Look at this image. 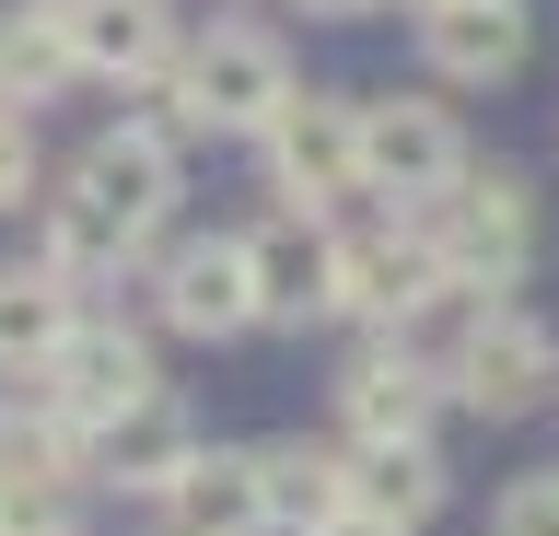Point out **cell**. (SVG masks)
I'll use <instances>...</instances> for the list:
<instances>
[{
  "label": "cell",
  "mask_w": 559,
  "mask_h": 536,
  "mask_svg": "<svg viewBox=\"0 0 559 536\" xmlns=\"http://www.w3.org/2000/svg\"><path fill=\"white\" fill-rule=\"evenodd\" d=\"M164 211H175V141L164 129H105V141L70 164V187L47 199V269H59V281H94V269L152 246Z\"/></svg>",
  "instance_id": "obj_1"
},
{
  "label": "cell",
  "mask_w": 559,
  "mask_h": 536,
  "mask_svg": "<svg viewBox=\"0 0 559 536\" xmlns=\"http://www.w3.org/2000/svg\"><path fill=\"white\" fill-rule=\"evenodd\" d=\"M419 246L443 269V291H513L536 257V199L524 176H454L419 199Z\"/></svg>",
  "instance_id": "obj_2"
},
{
  "label": "cell",
  "mask_w": 559,
  "mask_h": 536,
  "mask_svg": "<svg viewBox=\"0 0 559 536\" xmlns=\"http://www.w3.org/2000/svg\"><path fill=\"white\" fill-rule=\"evenodd\" d=\"M140 396H164V385H152V350H140L129 326H82V315H70V338L24 373V420L94 443L105 420H129Z\"/></svg>",
  "instance_id": "obj_3"
},
{
  "label": "cell",
  "mask_w": 559,
  "mask_h": 536,
  "mask_svg": "<svg viewBox=\"0 0 559 536\" xmlns=\"http://www.w3.org/2000/svg\"><path fill=\"white\" fill-rule=\"evenodd\" d=\"M175 129H269L280 94H292V59L257 24H210L199 47H175Z\"/></svg>",
  "instance_id": "obj_4"
},
{
  "label": "cell",
  "mask_w": 559,
  "mask_h": 536,
  "mask_svg": "<svg viewBox=\"0 0 559 536\" xmlns=\"http://www.w3.org/2000/svg\"><path fill=\"white\" fill-rule=\"evenodd\" d=\"M257 141H269V187L304 222L338 211V199H361V106H349V94H280V117Z\"/></svg>",
  "instance_id": "obj_5"
},
{
  "label": "cell",
  "mask_w": 559,
  "mask_h": 536,
  "mask_svg": "<svg viewBox=\"0 0 559 536\" xmlns=\"http://www.w3.org/2000/svg\"><path fill=\"white\" fill-rule=\"evenodd\" d=\"M431 291H443V269H431V246H419V222H349V234H326V315L408 326Z\"/></svg>",
  "instance_id": "obj_6"
},
{
  "label": "cell",
  "mask_w": 559,
  "mask_h": 536,
  "mask_svg": "<svg viewBox=\"0 0 559 536\" xmlns=\"http://www.w3.org/2000/svg\"><path fill=\"white\" fill-rule=\"evenodd\" d=\"M559 385V338L536 315H466L443 350V396H466L478 420H513V408H536V396Z\"/></svg>",
  "instance_id": "obj_7"
},
{
  "label": "cell",
  "mask_w": 559,
  "mask_h": 536,
  "mask_svg": "<svg viewBox=\"0 0 559 536\" xmlns=\"http://www.w3.org/2000/svg\"><path fill=\"white\" fill-rule=\"evenodd\" d=\"M0 536H82V443L47 420H0Z\"/></svg>",
  "instance_id": "obj_8"
},
{
  "label": "cell",
  "mask_w": 559,
  "mask_h": 536,
  "mask_svg": "<svg viewBox=\"0 0 559 536\" xmlns=\"http://www.w3.org/2000/svg\"><path fill=\"white\" fill-rule=\"evenodd\" d=\"M466 176V141H454L443 106L419 94H373L361 106V187H396V199H431V187Z\"/></svg>",
  "instance_id": "obj_9"
},
{
  "label": "cell",
  "mask_w": 559,
  "mask_h": 536,
  "mask_svg": "<svg viewBox=\"0 0 559 536\" xmlns=\"http://www.w3.org/2000/svg\"><path fill=\"white\" fill-rule=\"evenodd\" d=\"M152 303H164L175 338H245L257 326V281H245V234H199L152 269Z\"/></svg>",
  "instance_id": "obj_10"
},
{
  "label": "cell",
  "mask_w": 559,
  "mask_h": 536,
  "mask_svg": "<svg viewBox=\"0 0 559 536\" xmlns=\"http://www.w3.org/2000/svg\"><path fill=\"white\" fill-rule=\"evenodd\" d=\"M47 24H59L70 71H105V82H152L175 59V12L164 0H47Z\"/></svg>",
  "instance_id": "obj_11"
},
{
  "label": "cell",
  "mask_w": 559,
  "mask_h": 536,
  "mask_svg": "<svg viewBox=\"0 0 559 536\" xmlns=\"http://www.w3.org/2000/svg\"><path fill=\"white\" fill-rule=\"evenodd\" d=\"M164 536H269V478H257V455H187L164 478Z\"/></svg>",
  "instance_id": "obj_12"
},
{
  "label": "cell",
  "mask_w": 559,
  "mask_h": 536,
  "mask_svg": "<svg viewBox=\"0 0 559 536\" xmlns=\"http://www.w3.org/2000/svg\"><path fill=\"white\" fill-rule=\"evenodd\" d=\"M419 47L443 82H513L524 71V0H419Z\"/></svg>",
  "instance_id": "obj_13"
},
{
  "label": "cell",
  "mask_w": 559,
  "mask_h": 536,
  "mask_svg": "<svg viewBox=\"0 0 559 536\" xmlns=\"http://www.w3.org/2000/svg\"><path fill=\"white\" fill-rule=\"evenodd\" d=\"M431 396H443L431 361L361 350V361H349V385H338V420H349V443H431Z\"/></svg>",
  "instance_id": "obj_14"
},
{
  "label": "cell",
  "mask_w": 559,
  "mask_h": 536,
  "mask_svg": "<svg viewBox=\"0 0 559 536\" xmlns=\"http://www.w3.org/2000/svg\"><path fill=\"white\" fill-rule=\"evenodd\" d=\"M245 281H257V315H280V326L326 315V234L304 211H280L269 234H245Z\"/></svg>",
  "instance_id": "obj_15"
},
{
  "label": "cell",
  "mask_w": 559,
  "mask_h": 536,
  "mask_svg": "<svg viewBox=\"0 0 559 536\" xmlns=\"http://www.w3.org/2000/svg\"><path fill=\"white\" fill-rule=\"evenodd\" d=\"M349 466V501H361V513H384V525H431V513H443V455H431V443H361V455H338Z\"/></svg>",
  "instance_id": "obj_16"
},
{
  "label": "cell",
  "mask_w": 559,
  "mask_h": 536,
  "mask_svg": "<svg viewBox=\"0 0 559 536\" xmlns=\"http://www.w3.org/2000/svg\"><path fill=\"white\" fill-rule=\"evenodd\" d=\"M187 455H199V443H187V420H175L164 396H140L129 420H105L94 443H82V466H105L117 490H164V478H175Z\"/></svg>",
  "instance_id": "obj_17"
},
{
  "label": "cell",
  "mask_w": 559,
  "mask_h": 536,
  "mask_svg": "<svg viewBox=\"0 0 559 536\" xmlns=\"http://www.w3.org/2000/svg\"><path fill=\"white\" fill-rule=\"evenodd\" d=\"M70 315H82V303H70V281L47 257H35V269H0V373H35V361L70 338Z\"/></svg>",
  "instance_id": "obj_18"
},
{
  "label": "cell",
  "mask_w": 559,
  "mask_h": 536,
  "mask_svg": "<svg viewBox=\"0 0 559 536\" xmlns=\"http://www.w3.org/2000/svg\"><path fill=\"white\" fill-rule=\"evenodd\" d=\"M257 478H269V525H292V536H314V525H338V513H349V466L314 455V443H269Z\"/></svg>",
  "instance_id": "obj_19"
},
{
  "label": "cell",
  "mask_w": 559,
  "mask_h": 536,
  "mask_svg": "<svg viewBox=\"0 0 559 536\" xmlns=\"http://www.w3.org/2000/svg\"><path fill=\"white\" fill-rule=\"evenodd\" d=\"M70 82V47L47 12H24V0H0V106H47Z\"/></svg>",
  "instance_id": "obj_20"
},
{
  "label": "cell",
  "mask_w": 559,
  "mask_h": 536,
  "mask_svg": "<svg viewBox=\"0 0 559 536\" xmlns=\"http://www.w3.org/2000/svg\"><path fill=\"white\" fill-rule=\"evenodd\" d=\"M489 536H559V478H513L501 513H489Z\"/></svg>",
  "instance_id": "obj_21"
},
{
  "label": "cell",
  "mask_w": 559,
  "mask_h": 536,
  "mask_svg": "<svg viewBox=\"0 0 559 536\" xmlns=\"http://www.w3.org/2000/svg\"><path fill=\"white\" fill-rule=\"evenodd\" d=\"M35 199V117L0 106V211H24Z\"/></svg>",
  "instance_id": "obj_22"
},
{
  "label": "cell",
  "mask_w": 559,
  "mask_h": 536,
  "mask_svg": "<svg viewBox=\"0 0 559 536\" xmlns=\"http://www.w3.org/2000/svg\"><path fill=\"white\" fill-rule=\"evenodd\" d=\"M314 536H408V525H384V513H361V501H349L338 525H314Z\"/></svg>",
  "instance_id": "obj_23"
},
{
  "label": "cell",
  "mask_w": 559,
  "mask_h": 536,
  "mask_svg": "<svg viewBox=\"0 0 559 536\" xmlns=\"http://www.w3.org/2000/svg\"><path fill=\"white\" fill-rule=\"evenodd\" d=\"M314 24H361V12H373V0H304Z\"/></svg>",
  "instance_id": "obj_24"
}]
</instances>
